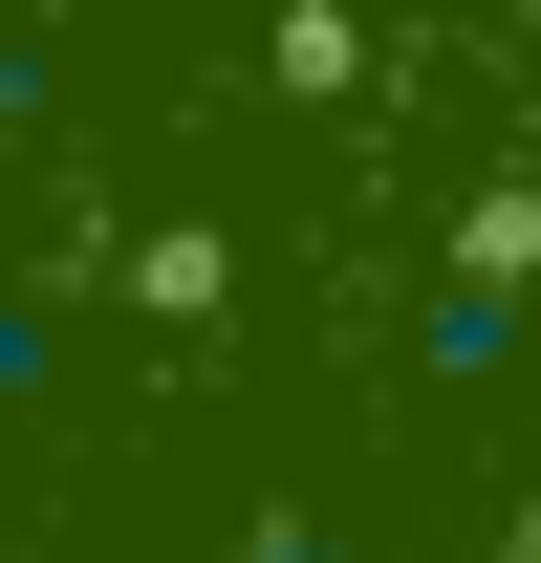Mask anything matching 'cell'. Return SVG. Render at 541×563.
Returning <instances> with one entry per match:
<instances>
[{"instance_id": "cell-2", "label": "cell", "mask_w": 541, "mask_h": 563, "mask_svg": "<svg viewBox=\"0 0 541 563\" xmlns=\"http://www.w3.org/2000/svg\"><path fill=\"white\" fill-rule=\"evenodd\" d=\"M44 390H66V303H22V282H0V412H44Z\"/></svg>"}, {"instance_id": "cell-1", "label": "cell", "mask_w": 541, "mask_h": 563, "mask_svg": "<svg viewBox=\"0 0 541 563\" xmlns=\"http://www.w3.org/2000/svg\"><path fill=\"white\" fill-rule=\"evenodd\" d=\"M217 563H390V542H368V520H325V498H261Z\"/></svg>"}]
</instances>
